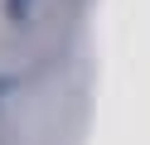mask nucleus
Here are the masks:
<instances>
[{
  "label": "nucleus",
  "instance_id": "obj_1",
  "mask_svg": "<svg viewBox=\"0 0 150 145\" xmlns=\"http://www.w3.org/2000/svg\"><path fill=\"white\" fill-rule=\"evenodd\" d=\"M5 15L10 19H29L34 15V0H5Z\"/></svg>",
  "mask_w": 150,
  "mask_h": 145
},
{
  "label": "nucleus",
  "instance_id": "obj_2",
  "mask_svg": "<svg viewBox=\"0 0 150 145\" xmlns=\"http://www.w3.org/2000/svg\"><path fill=\"white\" fill-rule=\"evenodd\" d=\"M5 92H10V77H0V97H5Z\"/></svg>",
  "mask_w": 150,
  "mask_h": 145
}]
</instances>
